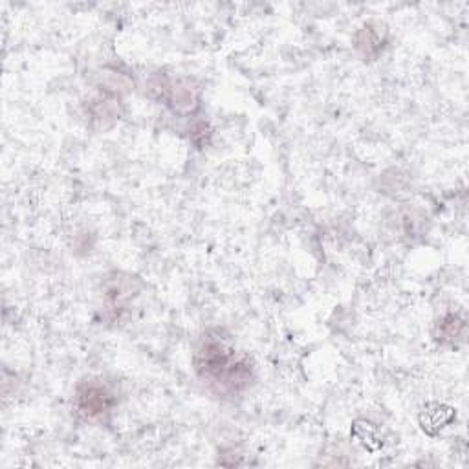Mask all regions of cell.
<instances>
[{"label": "cell", "mask_w": 469, "mask_h": 469, "mask_svg": "<svg viewBox=\"0 0 469 469\" xmlns=\"http://www.w3.org/2000/svg\"><path fill=\"white\" fill-rule=\"evenodd\" d=\"M198 371L204 378L213 380L215 383H222V387L235 389L240 381H244L242 367L233 360L231 351H226L220 343H208L200 351Z\"/></svg>", "instance_id": "obj_1"}, {"label": "cell", "mask_w": 469, "mask_h": 469, "mask_svg": "<svg viewBox=\"0 0 469 469\" xmlns=\"http://www.w3.org/2000/svg\"><path fill=\"white\" fill-rule=\"evenodd\" d=\"M80 408L87 417H98L107 411L108 408V396L99 387H90L85 392L80 394Z\"/></svg>", "instance_id": "obj_2"}]
</instances>
